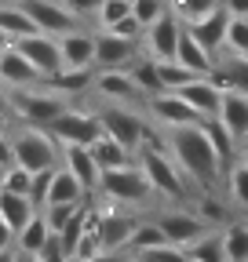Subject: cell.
Returning <instances> with one entry per match:
<instances>
[{"instance_id": "6da1fadb", "label": "cell", "mask_w": 248, "mask_h": 262, "mask_svg": "<svg viewBox=\"0 0 248 262\" xmlns=\"http://www.w3.org/2000/svg\"><path fill=\"white\" fill-rule=\"evenodd\" d=\"M168 149H172V157H175V164L182 168V175H186V179L201 182L204 189H208V186H215V175H219L223 160H219V153H215V146L208 142L204 124L168 131Z\"/></svg>"}, {"instance_id": "7a4b0ae2", "label": "cell", "mask_w": 248, "mask_h": 262, "mask_svg": "<svg viewBox=\"0 0 248 262\" xmlns=\"http://www.w3.org/2000/svg\"><path fill=\"white\" fill-rule=\"evenodd\" d=\"M139 153V168H142V175H146V182H150V189L153 193H161V196H172V201H179V196L186 193V175H182V168L175 164V157H172V149H164V142L153 135H146V142L135 149Z\"/></svg>"}, {"instance_id": "3957f363", "label": "cell", "mask_w": 248, "mask_h": 262, "mask_svg": "<svg viewBox=\"0 0 248 262\" xmlns=\"http://www.w3.org/2000/svg\"><path fill=\"white\" fill-rule=\"evenodd\" d=\"M15 142V164L26 171H44V168H58V139L44 127H33L29 124L26 131L11 139Z\"/></svg>"}, {"instance_id": "277c9868", "label": "cell", "mask_w": 248, "mask_h": 262, "mask_svg": "<svg viewBox=\"0 0 248 262\" xmlns=\"http://www.w3.org/2000/svg\"><path fill=\"white\" fill-rule=\"evenodd\" d=\"M99 193L106 196V201H113V204H142L153 189H150V182H146L139 164H124V168L102 171Z\"/></svg>"}, {"instance_id": "5b68a950", "label": "cell", "mask_w": 248, "mask_h": 262, "mask_svg": "<svg viewBox=\"0 0 248 262\" xmlns=\"http://www.w3.org/2000/svg\"><path fill=\"white\" fill-rule=\"evenodd\" d=\"M146 113L153 117V124H157V127H168V131L204 124V117H201L190 102H186L179 91H161V95L146 98Z\"/></svg>"}, {"instance_id": "8992f818", "label": "cell", "mask_w": 248, "mask_h": 262, "mask_svg": "<svg viewBox=\"0 0 248 262\" xmlns=\"http://www.w3.org/2000/svg\"><path fill=\"white\" fill-rule=\"evenodd\" d=\"M99 120H102V135L117 139L120 146H128V149H139L146 142V135H150L146 117L128 110V106H110V110L99 113Z\"/></svg>"}, {"instance_id": "52a82bcc", "label": "cell", "mask_w": 248, "mask_h": 262, "mask_svg": "<svg viewBox=\"0 0 248 262\" xmlns=\"http://www.w3.org/2000/svg\"><path fill=\"white\" fill-rule=\"evenodd\" d=\"M51 135L62 142V146H91L99 135H102V120L99 113H84V110H66L51 120Z\"/></svg>"}, {"instance_id": "ba28073f", "label": "cell", "mask_w": 248, "mask_h": 262, "mask_svg": "<svg viewBox=\"0 0 248 262\" xmlns=\"http://www.w3.org/2000/svg\"><path fill=\"white\" fill-rule=\"evenodd\" d=\"M15 48L37 66V73H40L44 80H51V77L62 73V48H58V40L51 37V33H33V37H22V40H15Z\"/></svg>"}, {"instance_id": "9c48e42d", "label": "cell", "mask_w": 248, "mask_h": 262, "mask_svg": "<svg viewBox=\"0 0 248 262\" xmlns=\"http://www.w3.org/2000/svg\"><path fill=\"white\" fill-rule=\"evenodd\" d=\"M153 222H157L161 229H164V237H168V244H175V248H190L194 241H201L204 233H208V222L197 215V211H161L157 219H153Z\"/></svg>"}, {"instance_id": "30bf717a", "label": "cell", "mask_w": 248, "mask_h": 262, "mask_svg": "<svg viewBox=\"0 0 248 262\" xmlns=\"http://www.w3.org/2000/svg\"><path fill=\"white\" fill-rule=\"evenodd\" d=\"M139 40H124L117 33H99L95 37V66L99 70H132L139 62Z\"/></svg>"}, {"instance_id": "8fae6325", "label": "cell", "mask_w": 248, "mask_h": 262, "mask_svg": "<svg viewBox=\"0 0 248 262\" xmlns=\"http://www.w3.org/2000/svg\"><path fill=\"white\" fill-rule=\"evenodd\" d=\"M182 33H186V26L168 11V15H161L157 22H153L150 29H146V55L150 58H157V62H168V58H175L179 55V40H182Z\"/></svg>"}, {"instance_id": "7c38bea8", "label": "cell", "mask_w": 248, "mask_h": 262, "mask_svg": "<svg viewBox=\"0 0 248 262\" xmlns=\"http://www.w3.org/2000/svg\"><path fill=\"white\" fill-rule=\"evenodd\" d=\"M11 106H15V113L26 120V124H33V127H51V120L58 117V113H66V106H62V98H55V95H37V91H18V95H11Z\"/></svg>"}, {"instance_id": "4fadbf2b", "label": "cell", "mask_w": 248, "mask_h": 262, "mask_svg": "<svg viewBox=\"0 0 248 262\" xmlns=\"http://www.w3.org/2000/svg\"><path fill=\"white\" fill-rule=\"evenodd\" d=\"M22 8L29 11V18L37 22L40 33H51V37H66V33L77 29V15L66 4H55V0H22Z\"/></svg>"}, {"instance_id": "5bb4252c", "label": "cell", "mask_w": 248, "mask_h": 262, "mask_svg": "<svg viewBox=\"0 0 248 262\" xmlns=\"http://www.w3.org/2000/svg\"><path fill=\"white\" fill-rule=\"evenodd\" d=\"M62 168L73 171L77 182H80L88 193H95V189H99L102 168H99L95 153H91V146H62Z\"/></svg>"}, {"instance_id": "9a60e30c", "label": "cell", "mask_w": 248, "mask_h": 262, "mask_svg": "<svg viewBox=\"0 0 248 262\" xmlns=\"http://www.w3.org/2000/svg\"><path fill=\"white\" fill-rule=\"evenodd\" d=\"M226 26H230V15H226V11H223V4H219L212 15H204V18L190 22L186 29H190V37H194V40H197L204 51L219 55V51L226 48Z\"/></svg>"}, {"instance_id": "2e32d148", "label": "cell", "mask_w": 248, "mask_h": 262, "mask_svg": "<svg viewBox=\"0 0 248 262\" xmlns=\"http://www.w3.org/2000/svg\"><path fill=\"white\" fill-rule=\"evenodd\" d=\"M95 88L102 98H110V102H135V98H142V91H139V84H135V77H132V70H99L95 73Z\"/></svg>"}, {"instance_id": "e0dca14e", "label": "cell", "mask_w": 248, "mask_h": 262, "mask_svg": "<svg viewBox=\"0 0 248 262\" xmlns=\"http://www.w3.org/2000/svg\"><path fill=\"white\" fill-rule=\"evenodd\" d=\"M212 80L219 84L223 91H241V95H248V55L219 51V55H215Z\"/></svg>"}, {"instance_id": "ac0fdd59", "label": "cell", "mask_w": 248, "mask_h": 262, "mask_svg": "<svg viewBox=\"0 0 248 262\" xmlns=\"http://www.w3.org/2000/svg\"><path fill=\"white\" fill-rule=\"evenodd\" d=\"M135 219L132 215H120V211H99V244L106 248V251H124L128 248V241H132V233H135Z\"/></svg>"}, {"instance_id": "d6986e66", "label": "cell", "mask_w": 248, "mask_h": 262, "mask_svg": "<svg viewBox=\"0 0 248 262\" xmlns=\"http://www.w3.org/2000/svg\"><path fill=\"white\" fill-rule=\"evenodd\" d=\"M62 48V70H95V37L88 33H66L58 37Z\"/></svg>"}, {"instance_id": "ffe728a7", "label": "cell", "mask_w": 248, "mask_h": 262, "mask_svg": "<svg viewBox=\"0 0 248 262\" xmlns=\"http://www.w3.org/2000/svg\"><path fill=\"white\" fill-rule=\"evenodd\" d=\"M179 95L190 102L204 120H212L215 113H219V102H223V88L215 84L212 77H197L194 84H186V88H179Z\"/></svg>"}, {"instance_id": "44dd1931", "label": "cell", "mask_w": 248, "mask_h": 262, "mask_svg": "<svg viewBox=\"0 0 248 262\" xmlns=\"http://www.w3.org/2000/svg\"><path fill=\"white\" fill-rule=\"evenodd\" d=\"M0 80H4L8 88H29V84H37V80H44L40 73H37V66L29 62L15 44L0 55Z\"/></svg>"}, {"instance_id": "7402d4cb", "label": "cell", "mask_w": 248, "mask_h": 262, "mask_svg": "<svg viewBox=\"0 0 248 262\" xmlns=\"http://www.w3.org/2000/svg\"><path fill=\"white\" fill-rule=\"evenodd\" d=\"M215 120H223V127L241 142V139L248 135V95H241V91H223V102H219Z\"/></svg>"}, {"instance_id": "603a6c76", "label": "cell", "mask_w": 248, "mask_h": 262, "mask_svg": "<svg viewBox=\"0 0 248 262\" xmlns=\"http://www.w3.org/2000/svg\"><path fill=\"white\" fill-rule=\"evenodd\" d=\"M37 215V204L29 201L26 193H11V189H0V219H4L11 229H15V237L26 229V222Z\"/></svg>"}, {"instance_id": "cb8c5ba5", "label": "cell", "mask_w": 248, "mask_h": 262, "mask_svg": "<svg viewBox=\"0 0 248 262\" xmlns=\"http://www.w3.org/2000/svg\"><path fill=\"white\" fill-rule=\"evenodd\" d=\"M51 226H48V219L44 215H33V219H29L26 222V229H22V233H18V251L26 255V258H37L48 244H51Z\"/></svg>"}, {"instance_id": "d4e9b609", "label": "cell", "mask_w": 248, "mask_h": 262, "mask_svg": "<svg viewBox=\"0 0 248 262\" xmlns=\"http://www.w3.org/2000/svg\"><path fill=\"white\" fill-rule=\"evenodd\" d=\"M84 186L77 182V175L73 171H66V168H55V179H51V193H48V204H80L84 201ZM44 204V208H48Z\"/></svg>"}, {"instance_id": "484cf974", "label": "cell", "mask_w": 248, "mask_h": 262, "mask_svg": "<svg viewBox=\"0 0 248 262\" xmlns=\"http://www.w3.org/2000/svg\"><path fill=\"white\" fill-rule=\"evenodd\" d=\"M182 66H190L194 73H201V77H212V70H215V55L212 51H204L194 37H190V29L182 33V40H179V55H175Z\"/></svg>"}, {"instance_id": "4316f807", "label": "cell", "mask_w": 248, "mask_h": 262, "mask_svg": "<svg viewBox=\"0 0 248 262\" xmlns=\"http://www.w3.org/2000/svg\"><path fill=\"white\" fill-rule=\"evenodd\" d=\"M91 153H95V160H99V168H102V171H113V168H124V164H132V149H128V146H120V142L110 139V135H99L95 142H91Z\"/></svg>"}, {"instance_id": "83f0119b", "label": "cell", "mask_w": 248, "mask_h": 262, "mask_svg": "<svg viewBox=\"0 0 248 262\" xmlns=\"http://www.w3.org/2000/svg\"><path fill=\"white\" fill-rule=\"evenodd\" d=\"M0 29H4L11 40H22V37H33V33H40L37 22L29 18V11H26L22 4H18V8L0 4Z\"/></svg>"}, {"instance_id": "f1b7e54d", "label": "cell", "mask_w": 248, "mask_h": 262, "mask_svg": "<svg viewBox=\"0 0 248 262\" xmlns=\"http://www.w3.org/2000/svg\"><path fill=\"white\" fill-rule=\"evenodd\" d=\"M132 77H135V84H139L142 98H153V95H161V91H164L161 66H157V58H150V55H142V58L132 66Z\"/></svg>"}, {"instance_id": "f546056e", "label": "cell", "mask_w": 248, "mask_h": 262, "mask_svg": "<svg viewBox=\"0 0 248 262\" xmlns=\"http://www.w3.org/2000/svg\"><path fill=\"white\" fill-rule=\"evenodd\" d=\"M190 258L194 262H226V248H223V229H208L201 241H194L190 248Z\"/></svg>"}, {"instance_id": "4dcf8cb0", "label": "cell", "mask_w": 248, "mask_h": 262, "mask_svg": "<svg viewBox=\"0 0 248 262\" xmlns=\"http://www.w3.org/2000/svg\"><path fill=\"white\" fill-rule=\"evenodd\" d=\"M204 135H208V142L215 146V153H219L223 168H226V164H234V157H237V139L223 127V120H215V117L204 120Z\"/></svg>"}, {"instance_id": "1f68e13d", "label": "cell", "mask_w": 248, "mask_h": 262, "mask_svg": "<svg viewBox=\"0 0 248 262\" xmlns=\"http://www.w3.org/2000/svg\"><path fill=\"white\" fill-rule=\"evenodd\" d=\"M223 248H226V262H248V222L223 226Z\"/></svg>"}, {"instance_id": "d6a6232c", "label": "cell", "mask_w": 248, "mask_h": 262, "mask_svg": "<svg viewBox=\"0 0 248 262\" xmlns=\"http://www.w3.org/2000/svg\"><path fill=\"white\" fill-rule=\"evenodd\" d=\"M164 244H168V237H164V229H161L157 222H139L135 233H132V241H128V251H132V255H142V251L164 248Z\"/></svg>"}, {"instance_id": "836d02e7", "label": "cell", "mask_w": 248, "mask_h": 262, "mask_svg": "<svg viewBox=\"0 0 248 262\" xmlns=\"http://www.w3.org/2000/svg\"><path fill=\"white\" fill-rule=\"evenodd\" d=\"M219 4H223V0H168V11H172L182 26H190V22H197V18L212 15Z\"/></svg>"}, {"instance_id": "e575fe53", "label": "cell", "mask_w": 248, "mask_h": 262, "mask_svg": "<svg viewBox=\"0 0 248 262\" xmlns=\"http://www.w3.org/2000/svg\"><path fill=\"white\" fill-rule=\"evenodd\" d=\"M226 189H230V201L241 208V211H248V160H234L230 164V175H226Z\"/></svg>"}, {"instance_id": "d590c367", "label": "cell", "mask_w": 248, "mask_h": 262, "mask_svg": "<svg viewBox=\"0 0 248 262\" xmlns=\"http://www.w3.org/2000/svg\"><path fill=\"white\" fill-rule=\"evenodd\" d=\"M161 66V80H164V91H179L186 84H194L201 73H194L190 66H182L179 58H168V62H157Z\"/></svg>"}, {"instance_id": "8d00e7d4", "label": "cell", "mask_w": 248, "mask_h": 262, "mask_svg": "<svg viewBox=\"0 0 248 262\" xmlns=\"http://www.w3.org/2000/svg\"><path fill=\"white\" fill-rule=\"evenodd\" d=\"M197 215L212 226V229H223L226 222H230V208L219 201V196H212V193H204V196H197Z\"/></svg>"}, {"instance_id": "74e56055", "label": "cell", "mask_w": 248, "mask_h": 262, "mask_svg": "<svg viewBox=\"0 0 248 262\" xmlns=\"http://www.w3.org/2000/svg\"><path fill=\"white\" fill-rule=\"evenodd\" d=\"M51 84L58 91H66V95H77L88 84H95V73H91V70H62L58 77H51Z\"/></svg>"}, {"instance_id": "f35d334b", "label": "cell", "mask_w": 248, "mask_h": 262, "mask_svg": "<svg viewBox=\"0 0 248 262\" xmlns=\"http://www.w3.org/2000/svg\"><path fill=\"white\" fill-rule=\"evenodd\" d=\"M29 186H33V171L18 168V164H11V168L0 171V189H11V193H26L29 196Z\"/></svg>"}, {"instance_id": "ab89813d", "label": "cell", "mask_w": 248, "mask_h": 262, "mask_svg": "<svg viewBox=\"0 0 248 262\" xmlns=\"http://www.w3.org/2000/svg\"><path fill=\"white\" fill-rule=\"evenodd\" d=\"M132 15L150 29L161 15H168V0H132Z\"/></svg>"}, {"instance_id": "60d3db41", "label": "cell", "mask_w": 248, "mask_h": 262, "mask_svg": "<svg viewBox=\"0 0 248 262\" xmlns=\"http://www.w3.org/2000/svg\"><path fill=\"white\" fill-rule=\"evenodd\" d=\"M128 15H132V0H106L95 18H99L102 29H110V26H117L120 18H128Z\"/></svg>"}, {"instance_id": "b9f144b4", "label": "cell", "mask_w": 248, "mask_h": 262, "mask_svg": "<svg viewBox=\"0 0 248 262\" xmlns=\"http://www.w3.org/2000/svg\"><path fill=\"white\" fill-rule=\"evenodd\" d=\"M77 211H80V204H48V208H44V219H48V226H51V233H62Z\"/></svg>"}, {"instance_id": "7bdbcfd3", "label": "cell", "mask_w": 248, "mask_h": 262, "mask_svg": "<svg viewBox=\"0 0 248 262\" xmlns=\"http://www.w3.org/2000/svg\"><path fill=\"white\" fill-rule=\"evenodd\" d=\"M139 262H194L186 248H175V244H164V248H153V251H142L135 255Z\"/></svg>"}, {"instance_id": "ee69618b", "label": "cell", "mask_w": 248, "mask_h": 262, "mask_svg": "<svg viewBox=\"0 0 248 262\" xmlns=\"http://www.w3.org/2000/svg\"><path fill=\"white\" fill-rule=\"evenodd\" d=\"M51 179H55V168H44L33 175V186H29V201H33L37 208L48 204V193H51Z\"/></svg>"}, {"instance_id": "f6af8a7d", "label": "cell", "mask_w": 248, "mask_h": 262, "mask_svg": "<svg viewBox=\"0 0 248 262\" xmlns=\"http://www.w3.org/2000/svg\"><path fill=\"white\" fill-rule=\"evenodd\" d=\"M33 262H73V258H70L66 251H62L58 237H51V244H48V248H44V251H40V255H37Z\"/></svg>"}, {"instance_id": "bcb514c9", "label": "cell", "mask_w": 248, "mask_h": 262, "mask_svg": "<svg viewBox=\"0 0 248 262\" xmlns=\"http://www.w3.org/2000/svg\"><path fill=\"white\" fill-rule=\"evenodd\" d=\"M102 4H106V0H66V8H70L77 18H84V15H99Z\"/></svg>"}, {"instance_id": "7dc6e473", "label": "cell", "mask_w": 248, "mask_h": 262, "mask_svg": "<svg viewBox=\"0 0 248 262\" xmlns=\"http://www.w3.org/2000/svg\"><path fill=\"white\" fill-rule=\"evenodd\" d=\"M11 164H15V142L4 135V131H0V171L11 168Z\"/></svg>"}, {"instance_id": "c3c4849f", "label": "cell", "mask_w": 248, "mask_h": 262, "mask_svg": "<svg viewBox=\"0 0 248 262\" xmlns=\"http://www.w3.org/2000/svg\"><path fill=\"white\" fill-rule=\"evenodd\" d=\"M223 11L230 18H248V0H223Z\"/></svg>"}, {"instance_id": "681fc988", "label": "cell", "mask_w": 248, "mask_h": 262, "mask_svg": "<svg viewBox=\"0 0 248 262\" xmlns=\"http://www.w3.org/2000/svg\"><path fill=\"white\" fill-rule=\"evenodd\" d=\"M15 113V106H11V98H4V91H0V131L8 127V117Z\"/></svg>"}, {"instance_id": "f907efd6", "label": "cell", "mask_w": 248, "mask_h": 262, "mask_svg": "<svg viewBox=\"0 0 248 262\" xmlns=\"http://www.w3.org/2000/svg\"><path fill=\"white\" fill-rule=\"evenodd\" d=\"M11 237H15V229L0 219V251H11Z\"/></svg>"}, {"instance_id": "816d5d0a", "label": "cell", "mask_w": 248, "mask_h": 262, "mask_svg": "<svg viewBox=\"0 0 248 262\" xmlns=\"http://www.w3.org/2000/svg\"><path fill=\"white\" fill-rule=\"evenodd\" d=\"M11 44H15V40H11V37H8V33H4V29H0V55H4V51H8V48H11Z\"/></svg>"}, {"instance_id": "f5cc1de1", "label": "cell", "mask_w": 248, "mask_h": 262, "mask_svg": "<svg viewBox=\"0 0 248 262\" xmlns=\"http://www.w3.org/2000/svg\"><path fill=\"white\" fill-rule=\"evenodd\" d=\"M237 157H241V160H248V135L237 142Z\"/></svg>"}, {"instance_id": "db71d44e", "label": "cell", "mask_w": 248, "mask_h": 262, "mask_svg": "<svg viewBox=\"0 0 248 262\" xmlns=\"http://www.w3.org/2000/svg\"><path fill=\"white\" fill-rule=\"evenodd\" d=\"M0 262H18V255L15 251H0Z\"/></svg>"}, {"instance_id": "11a10c76", "label": "cell", "mask_w": 248, "mask_h": 262, "mask_svg": "<svg viewBox=\"0 0 248 262\" xmlns=\"http://www.w3.org/2000/svg\"><path fill=\"white\" fill-rule=\"evenodd\" d=\"M0 91H4V80H0Z\"/></svg>"}, {"instance_id": "9f6ffc18", "label": "cell", "mask_w": 248, "mask_h": 262, "mask_svg": "<svg viewBox=\"0 0 248 262\" xmlns=\"http://www.w3.org/2000/svg\"><path fill=\"white\" fill-rule=\"evenodd\" d=\"M18 262H22V258H18Z\"/></svg>"}]
</instances>
